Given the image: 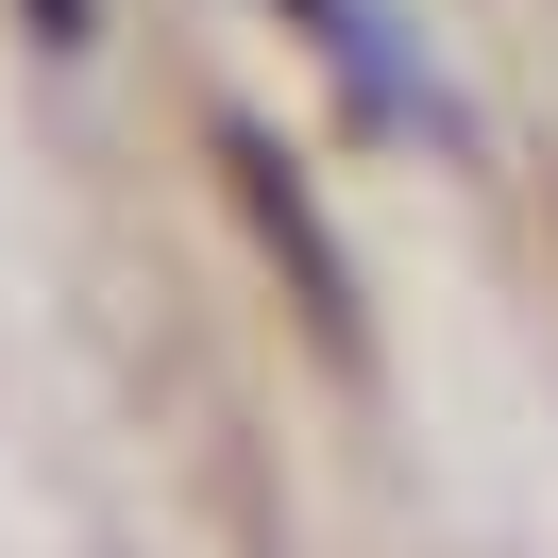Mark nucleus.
Returning a JSON list of instances; mask_svg holds the SVG:
<instances>
[{"instance_id": "nucleus-1", "label": "nucleus", "mask_w": 558, "mask_h": 558, "mask_svg": "<svg viewBox=\"0 0 558 558\" xmlns=\"http://www.w3.org/2000/svg\"><path fill=\"white\" fill-rule=\"evenodd\" d=\"M220 186L254 204V238H271L288 305H305V339L355 373V355H373V322H355V288H339V238H322V204H305V170H288V136H271V119H220Z\"/></svg>"}, {"instance_id": "nucleus-2", "label": "nucleus", "mask_w": 558, "mask_h": 558, "mask_svg": "<svg viewBox=\"0 0 558 558\" xmlns=\"http://www.w3.org/2000/svg\"><path fill=\"white\" fill-rule=\"evenodd\" d=\"M322 51H339V85L389 119V136H423V153H474V119H457V85H440V51L389 17V0H288Z\"/></svg>"}, {"instance_id": "nucleus-3", "label": "nucleus", "mask_w": 558, "mask_h": 558, "mask_svg": "<svg viewBox=\"0 0 558 558\" xmlns=\"http://www.w3.org/2000/svg\"><path fill=\"white\" fill-rule=\"evenodd\" d=\"M35 35H85V0H35Z\"/></svg>"}]
</instances>
